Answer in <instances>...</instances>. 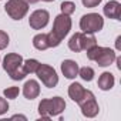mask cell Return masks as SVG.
<instances>
[{"label": "cell", "mask_w": 121, "mask_h": 121, "mask_svg": "<svg viewBox=\"0 0 121 121\" xmlns=\"http://www.w3.org/2000/svg\"><path fill=\"white\" fill-rule=\"evenodd\" d=\"M47 39H48V46L50 47H57V46H60V43H61V40H60L53 31L47 33Z\"/></svg>", "instance_id": "23"}, {"label": "cell", "mask_w": 121, "mask_h": 121, "mask_svg": "<svg viewBox=\"0 0 121 121\" xmlns=\"http://www.w3.org/2000/svg\"><path fill=\"white\" fill-rule=\"evenodd\" d=\"M39 114L43 120H50L53 115V104H51V100L50 98H46V100H41L40 104H39Z\"/></svg>", "instance_id": "13"}, {"label": "cell", "mask_w": 121, "mask_h": 121, "mask_svg": "<svg viewBox=\"0 0 121 121\" xmlns=\"http://www.w3.org/2000/svg\"><path fill=\"white\" fill-rule=\"evenodd\" d=\"M7 111H9V103H7V100L3 98V97H0V115L6 114Z\"/></svg>", "instance_id": "25"}, {"label": "cell", "mask_w": 121, "mask_h": 121, "mask_svg": "<svg viewBox=\"0 0 121 121\" xmlns=\"http://www.w3.org/2000/svg\"><path fill=\"white\" fill-rule=\"evenodd\" d=\"M23 64V57L19 53H9L3 58V70L9 74Z\"/></svg>", "instance_id": "8"}, {"label": "cell", "mask_w": 121, "mask_h": 121, "mask_svg": "<svg viewBox=\"0 0 121 121\" xmlns=\"http://www.w3.org/2000/svg\"><path fill=\"white\" fill-rule=\"evenodd\" d=\"M120 41H121V36H118L117 40H115V47H117V50H121V44H120Z\"/></svg>", "instance_id": "27"}, {"label": "cell", "mask_w": 121, "mask_h": 121, "mask_svg": "<svg viewBox=\"0 0 121 121\" xmlns=\"http://www.w3.org/2000/svg\"><path fill=\"white\" fill-rule=\"evenodd\" d=\"M104 14L108 19L120 20V17H121V3L117 2V0H110L104 6Z\"/></svg>", "instance_id": "11"}, {"label": "cell", "mask_w": 121, "mask_h": 121, "mask_svg": "<svg viewBox=\"0 0 121 121\" xmlns=\"http://www.w3.org/2000/svg\"><path fill=\"white\" fill-rule=\"evenodd\" d=\"M104 27V19L98 13H88L80 19V29L84 33H97Z\"/></svg>", "instance_id": "3"}, {"label": "cell", "mask_w": 121, "mask_h": 121, "mask_svg": "<svg viewBox=\"0 0 121 121\" xmlns=\"http://www.w3.org/2000/svg\"><path fill=\"white\" fill-rule=\"evenodd\" d=\"M33 46H34V48H37L40 51L50 48L48 39H47V33H39V34H36L33 37Z\"/></svg>", "instance_id": "16"}, {"label": "cell", "mask_w": 121, "mask_h": 121, "mask_svg": "<svg viewBox=\"0 0 121 121\" xmlns=\"http://www.w3.org/2000/svg\"><path fill=\"white\" fill-rule=\"evenodd\" d=\"M24 2L27 3V4H34V3H37L39 0H24Z\"/></svg>", "instance_id": "28"}, {"label": "cell", "mask_w": 121, "mask_h": 121, "mask_svg": "<svg viewBox=\"0 0 121 121\" xmlns=\"http://www.w3.org/2000/svg\"><path fill=\"white\" fill-rule=\"evenodd\" d=\"M60 9H61V13L63 14H67V16H71L74 12H76V4L73 2H63L60 4Z\"/></svg>", "instance_id": "22"}, {"label": "cell", "mask_w": 121, "mask_h": 121, "mask_svg": "<svg viewBox=\"0 0 121 121\" xmlns=\"http://www.w3.org/2000/svg\"><path fill=\"white\" fill-rule=\"evenodd\" d=\"M77 104L80 105L83 115L87 117V118H93V117H95V115L98 114V111H100L98 103H97V100H95L93 91H90V90H86L83 98H81Z\"/></svg>", "instance_id": "4"}, {"label": "cell", "mask_w": 121, "mask_h": 121, "mask_svg": "<svg viewBox=\"0 0 121 121\" xmlns=\"http://www.w3.org/2000/svg\"><path fill=\"white\" fill-rule=\"evenodd\" d=\"M36 74L39 77V80H41V83L47 87V88H54L58 84V76L57 71L48 66V64H43L39 63L37 69H36Z\"/></svg>", "instance_id": "2"}, {"label": "cell", "mask_w": 121, "mask_h": 121, "mask_svg": "<svg viewBox=\"0 0 121 121\" xmlns=\"http://www.w3.org/2000/svg\"><path fill=\"white\" fill-rule=\"evenodd\" d=\"M78 76L84 80V81H91L93 78H94V76H95V73H94V69L93 67H88V66H86V67H81V69H78Z\"/></svg>", "instance_id": "18"}, {"label": "cell", "mask_w": 121, "mask_h": 121, "mask_svg": "<svg viewBox=\"0 0 121 121\" xmlns=\"http://www.w3.org/2000/svg\"><path fill=\"white\" fill-rule=\"evenodd\" d=\"M23 66H24L27 74H31V73H36L39 61H37L36 58H27V60H23Z\"/></svg>", "instance_id": "20"}, {"label": "cell", "mask_w": 121, "mask_h": 121, "mask_svg": "<svg viewBox=\"0 0 121 121\" xmlns=\"http://www.w3.org/2000/svg\"><path fill=\"white\" fill-rule=\"evenodd\" d=\"M4 10L13 20H22L29 12V4L24 0H9L4 4Z\"/></svg>", "instance_id": "5"}, {"label": "cell", "mask_w": 121, "mask_h": 121, "mask_svg": "<svg viewBox=\"0 0 121 121\" xmlns=\"http://www.w3.org/2000/svg\"><path fill=\"white\" fill-rule=\"evenodd\" d=\"M9 76H10V78H12V80H16V81H19V80H23V78L27 76V71H26L24 66L22 64L20 67H17L16 70H13L12 73H9Z\"/></svg>", "instance_id": "19"}, {"label": "cell", "mask_w": 121, "mask_h": 121, "mask_svg": "<svg viewBox=\"0 0 121 121\" xmlns=\"http://www.w3.org/2000/svg\"><path fill=\"white\" fill-rule=\"evenodd\" d=\"M78 64L74 61V60H64L61 63V73L66 78L73 80L78 76Z\"/></svg>", "instance_id": "10"}, {"label": "cell", "mask_w": 121, "mask_h": 121, "mask_svg": "<svg viewBox=\"0 0 121 121\" xmlns=\"http://www.w3.org/2000/svg\"><path fill=\"white\" fill-rule=\"evenodd\" d=\"M84 93H86V88H84L80 83H73V84H70V87H69V97H70L73 101H76V103H78V101L83 98Z\"/></svg>", "instance_id": "15"}, {"label": "cell", "mask_w": 121, "mask_h": 121, "mask_svg": "<svg viewBox=\"0 0 121 121\" xmlns=\"http://www.w3.org/2000/svg\"><path fill=\"white\" fill-rule=\"evenodd\" d=\"M114 84H115V78H114V76H112L110 71H104V73L98 77L97 86H98V88L103 90V91L111 90V88L114 87Z\"/></svg>", "instance_id": "12"}, {"label": "cell", "mask_w": 121, "mask_h": 121, "mask_svg": "<svg viewBox=\"0 0 121 121\" xmlns=\"http://www.w3.org/2000/svg\"><path fill=\"white\" fill-rule=\"evenodd\" d=\"M3 94H4V97H6V98H9V100H14V98H17V97H19V94H20V88H19V87H16V86H12V87L4 88Z\"/></svg>", "instance_id": "21"}, {"label": "cell", "mask_w": 121, "mask_h": 121, "mask_svg": "<svg viewBox=\"0 0 121 121\" xmlns=\"http://www.w3.org/2000/svg\"><path fill=\"white\" fill-rule=\"evenodd\" d=\"M50 100H51V104H53V115L54 117L60 115L64 111V108H66V101L61 97H53Z\"/></svg>", "instance_id": "17"}, {"label": "cell", "mask_w": 121, "mask_h": 121, "mask_svg": "<svg viewBox=\"0 0 121 121\" xmlns=\"http://www.w3.org/2000/svg\"><path fill=\"white\" fill-rule=\"evenodd\" d=\"M115 51L110 47H100L94 46L90 50H87V58L91 61H95L100 67H108L115 61Z\"/></svg>", "instance_id": "1"}, {"label": "cell", "mask_w": 121, "mask_h": 121, "mask_svg": "<svg viewBox=\"0 0 121 121\" xmlns=\"http://www.w3.org/2000/svg\"><path fill=\"white\" fill-rule=\"evenodd\" d=\"M71 30V19H70V16H67V14H58L56 19H54V23H53V33L60 39V40H63L67 34H69V31Z\"/></svg>", "instance_id": "6"}, {"label": "cell", "mask_w": 121, "mask_h": 121, "mask_svg": "<svg viewBox=\"0 0 121 121\" xmlns=\"http://www.w3.org/2000/svg\"><path fill=\"white\" fill-rule=\"evenodd\" d=\"M84 7H88V9H93V7H97L103 0H81Z\"/></svg>", "instance_id": "26"}, {"label": "cell", "mask_w": 121, "mask_h": 121, "mask_svg": "<svg viewBox=\"0 0 121 121\" xmlns=\"http://www.w3.org/2000/svg\"><path fill=\"white\" fill-rule=\"evenodd\" d=\"M23 95L27 100H34L40 95V84L37 80H27L23 86Z\"/></svg>", "instance_id": "9"}, {"label": "cell", "mask_w": 121, "mask_h": 121, "mask_svg": "<svg viewBox=\"0 0 121 121\" xmlns=\"http://www.w3.org/2000/svg\"><path fill=\"white\" fill-rule=\"evenodd\" d=\"M13 118H22V120H26L24 115H13Z\"/></svg>", "instance_id": "29"}, {"label": "cell", "mask_w": 121, "mask_h": 121, "mask_svg": "<svg viewBox=\"0 0 121 121\" xmlns=\"http://www.w3.org/2000/svg\"><path fill=\"white\" fill-rule=\"evenodd\" d=\"M43 2H47V3H50V2H54V0H43Z\"/></svg>", "instance_id": "30"}, {"label": "cell", "mask_w": 121, "mask_h": 121, "mask_svg": "<svg viewBox=\"0 0 121 121\" xmlns=\"http://www.w3.org/2000/svg\"><path fill=\"white\" fill-rule=\"evenodd\" d=\"M80 44H81V51L83 50L87 51L91 47L97 46V39H95V36L93 33H84V31H81V34H80Z\"/></svg>", "instance_id": "14"}, {"label": "cell", "mask_w": 121, "mask_h": 121, "mask_svg": "<svg viewBox=\"0 0 121 121\" xmlns=\"http://www.w3.org/2000/svg\"><path fill=\"white\" fill-rule=\"evenodd\" d=\"M48 20H50V13L44 9H39V10H34L30 14L29 24L34 30H41L48 24Z\"/></svg>", "instance_id": "7"}, {"label": "cell", "mask_w": 121, "mask_h": 121, "mask_svg": "<svg viewBox=\"0 0 121 121\" xmlns=\"http://www.w3.org/2000/svg\"><path fill=\"white\" fill-rule=\"evenodd\" d=\"M9 41H10L9 34L3 30H0V50H4L9 46Z\"/></svg>", "instance_id": "24"}]
</instances>
